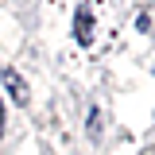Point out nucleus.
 Here are the masks:
<instances>
[{"label": "nucleus", "instance_id": "1", "mask_svg": "<svg viewBox=\"0 0 155 155\" xmlns=\"http://www.w3.org/2000/svg\"><path fill=\"white\" fill-rule=\"evenodd\" d=\"M74 31H78V43H93V16H89V8H81L78 12V19H74Z\"/></svg>", "mask_w": 155, "mask_h": 155}, {"label": "nucleus", "instance_id": "2", "mask_svg": "<svg viewBox=\"0 0 155 155\" xmlns=\"http://www.w3.org/2000/svg\"><path fill=\"white\" fill-rule=\"evenodd\" d=\"M4 81H8V89L16 97V105H27V85H23V78H19L16 70H4Z\"/></svg>", "mask_w": 155, "mask_h": 155}, {"label": "nucleus", "instance_id": "3", "mask_svg": "<svg viewBox=\"0 0 155 155\" xmlns=\"http://www.w3.org/2000/svg\"><path fill=\"white\" fill-rule=\"evenodd\" d=\"M0 128H4V105H0Z\"/></svg>", "mask_w": 155, "mask_h": 155}]
</instances>
